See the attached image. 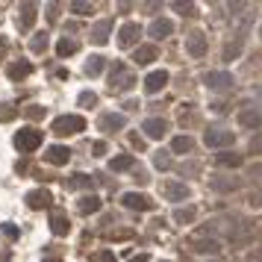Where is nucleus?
Returning a JSON list of instances; mask_svg holds the SVG:
<instances>
[{
  "instance_id": "35",
  "label": "nucleus",
  "mask_w": 262,
  "mask_h": 262,
  "mask_svg": "<svg viewBox=\"0 0 262 262\" xmlns=\"http://www.w3.org/2000/svg\"><path fill=\"white\" fill-rule=\"evenodd\" d=\"M80 103H83V106H94V103H97V97H94V94H80Z\"/></svg>"
},
{
  "instance_id": "22",
  "label": "nucleus",
  "mask_w": 262,
  "mask_h": 262,
  "mask_svg": "<svg viewBox=\"0 0 262 262\" xmlns=\"http://www.w3.org/2000/svg\"><path fill=\"white\" fill-rule=\"evenodd\" d=\"M239 121L245 124V127H259V124H262V115H259V112H250V109H247V112H242V118H239Z\"/></svg>"
},
{
  "instance_id": "31",
  "label": "nucleus",
  "mask_w": 262,
  "mask_h": 262,
  "mask_svg": "<svg viewBox=\"0 0 262 262\" xmlns=\"http://www.w3.org/2000/svg\"><path fill=\"white\" fill-rule=\"evenodd\" d=\"M68 186H71V189H83V186H88V177L77 174V177H74V180H68Z\"/></svg>"
},
{
  "instance_id": "13",
  "label": "nucleus",
  "mask_w": 262,
  "mask_h": 262,
  "mask_svg": "<svg viewBox=\"0 0 262 262\" xmlns=\"http://www.w3.org/2000/svg\"><path fill=\"white\" fill-rule=\"evenodd\" d=\"M165 83H168V74H165V71H153V74L147 77V83H144V88H147V91L153 94V91H159V88L165 86Z\"/></svg>"
},
{
  "instance_id": "1",
  "label": "nucleus",
  "mask_w": 262,
  "mask_h": 262,
  "mask_svg": "<svg viewBox=\"0 0 262 262\" xmlns=\"http://www.w3.org/2000/svg\"><path fill=\"white\" fill-rule=\"evenodd\" d=\"M133 83H136L133 71L127 68V65H121V62H115L112 71H109V88L112 91H124V88H130Z\"/></svg>"
},
{
  "instance_id": "15",
  "label": "nucleus",
  "mask_w": 262,
  "mask_h": 262,
  "mask_svg": "<svg viewBox=\"0 0 262 262\" xmlns=\"http://www.w3.org/2000/svg\"><path fill=\"white\" fill-rule=\"evenodd\" d=\"M192 245L200 253H218V242H212V239H192Z\"/></svg>"
},
{
  "instance_id": "38",
  "label": "nucleus",
  "mask_w": 262,
  "mask_h": 262,
  "mask_svg": "<svg viewBox=\"0 0 262 262\" xmlns=\"http://www.w3.org/2000/svg\"><path fill=\"white\" fill-rule=\"evenodd\" d=\"M97 262H115V256L109 250H103V253H97Z\"/></svg>"
},
{
  "instance_id": "10",
  "label": "nucleus",
  "mask_w": 262,
  "mask_h": 262,
  "mask_svg": "<svg viewBox=\"0 0 262 262\" xmlns=\"http://www.w3.org/2000/svg\"><path fill=\"white\" fill-rule=\"evenodd\" d=\"M50 194L47 192H41V189H38V192H30L27 194V203H30V206H33V209H44V206H50Z\"/></svg>"
},
{
  "instance_id": "21",
  "label": "nucleus",
  "mask_w": 262,
  "mask_h": 262,
  "mask_svg": "<svg viewBox=\"0 0 262 262\" xmlns=\"http://www.w3.org/2000/svg\"><path fill=\"white\" fill-rule=\"evenodd\" d=\"M30 62H15V65H9V77H12V80H21V77H27V74H30Z\"/></svg>"
},
{
  "instance_id": "4",
  "label": "nucleus",
  "mask_w": 262,
  "mask_h": 262,
  "mask_svg": "<svg viewBox=\"0 0 262 262\" xmlns=\"http://www.w3.org/2000/svg\"><path fill=\"white\" fill-rule=\"evenodd\" d=\"M124 203H127V206H130V209H141V212L153 209V200H150V197H147V194H136V192L124 194Z\"/></svg>"
},
{
  "instance_id": "3",
  "label": "nucleus",
  "mask_w": 262,
  "mask_h": 262,
  "mask_svg": "<svg viewBox=\"0 0 262 262\" xmlns=\"http://www.w3.org/2000/svg\"><path fill=\"white\" fill-rule=\"evenodd\" d=\"M41 144V130H33V127H27V130H18L15 136V147L18 150H24V153H30Z\"/></svg>"
},
{
  "instance_id": "5",
  "label": "nucleus",
  "mask_w": 262,
  "mask_h": 262,
  "mask_svg": "<svg viewBox=\"0 0 262 262\" xmlns=\"http://www.w3.org/2000/svg\"><path fill=\"white\" fill-rule=\"evenodd\" d=\"M139 35H141V27H139V24H124V27H121V35H118V44H121V47H130V44H133Z\"/></svg>"
},
{
  "instance_id": "8",
  "label": "nucleus",
  "mask_w": 262,
  "mask_h": 262,
  "mask_svg": "<svg viewBox=\"0 0 262 262\" xmlns=\"http://www.w3.org/2000/svg\"><path fill=\"white\" fill-rule=\"evenodd\" d=\"M162 194L171 200H183V197H189V189L183 183H162Z\"/></svg>"
},
{
  "instance_id": "24",
  "label": "nucleus",
  "mask_w": 262,
  "mask_h": 262,
  "mask_svg": "<svg viewBox=\"0 0 262 262\" xmlns=\"http://www.w3.org/2000/svg\"><path fill=\"white\" fill-rule=\"evenodd\" d=\"M218 162H221V165H233V168H236V165H242V156H239V153H221Z\"/></svg>"
},
{
  "instance_id": "20",
  "label": "nucleus",
  "mask_w": 262,
  "mask_h": 262,
  "mask_svg": "<svg viewBox=\"0 0 262 262\" xmlns=\"http://www.w3.org/2000/svg\"><path fill=\"white\" fill-rule=\"evenodd\" d=\"M100 209V200H97V197H94V194H86V197H83V200H80V212H97Z\"/></svg>"
},
{
  "instance_id": "11",
  "label": "nucleus",
  "mask_w": 262,
  "mask_h": 262,
  "mask_svg": "<svg viewBox=\"0 0 262 262\" xmlns=\"http://www.w3.org/2000/svg\"><path fill=\"white\" fill-rule=\"evenodd\" d=\"M165 130H168V127H165L162 118H150V121H144V133H147L150 139H162V136H165Z\"/></svg>"
},
{
  "instance_id": "12",
  "label": "nucleus",
  "mask_w": 262,
  "mask_h": 262,
  "mask_svg": "<svg viewBox=\"0 0 262 262\" xmlns=\"http://www.w3.org/2000/svg\"><path fill=\"white\" fill-rule=\"evenodd\" d=\"M230 141H233V133H230V130H209V133H206V144H212V147H215V144H230Z\"/></svg>"
},
{
  "instance_id": "7",
  "label": "nucleus",
  "mask_w": 262,
  "mask_h": 262,
  "mask_svg": "<svg viewBox=\"0 0 262 262\" xmlns=\"http://www.w3.org/2000/svg\"><path fill=\"white\" fill-rule=\"evenodd\" d=\"M50 230L56 233V236H65V233L71 230L68 215H65V212H53V215H50Z\"/></svg>"
},
{
  "instance_id": "23",
  "label": "nucleus",
  "mask_w": 262,
  "mask_h": 262,
  "mask_svg": "<svg viewBox=\"0 0 262 262\" xmlns=\"http://www.w3.org/2000/svg\"><path fill=\"white\" fill-rule=\"evenodd\" d=\"M56 50H59V56H71V53L77 50V41H71V38H68V41H65V38H62Z\"/></svg>"
},
{
  "instance_id": "2",
  "label": "nucleus",
  "mask_w": 262,
  "mask_h": 262,
  "mask_svg": "<svg viewBox=\"0 0 262 262\" xmlns=\"http://www.w3.org/2000/svg\"><path fill=\"white\" fill-rule=\"evenodd\" d=\"M83 127H86V121L80 115H62V118L53 121V133L56 136H71V133H80Z\"/></svg>"
},
{
  "instance_id": "28",
  "label": "nucleus",
  "mask_w": 262,
  "mask_h": 262,
  "mask_svg": "<svg viewBox=\"0 0 262 262\" xmlns=\"http://www.w3.org/2000/svg\"><path fill=\"white\" fill-rule=\"evenodd\" d=\"M194 218V209L192 206H186V209H177V221H180V224H183V221H192Z\"/></svg>"
},
{
  "instance_id": "17",
  "label": "nucleus",
  "mask_w": 262,
  "mask_h": 262,
  "mask_svg": "<svg viewBox=\"0 0 262 262\" xmlns=\"http://www.w3.org/2000/svg\"><path fill=\"white\" fill-rule=\"evenodd\" d=\"M171 30H174V27H171V21H165V18H162V21H156V24L150 27V33H153V38H165V35L171 33Z\"/></svg>"
},
{
  "instance_id": "6",
  "label": "nucleus",
  "mask_w": 262,
  "mask_h": 262,
  "mask_svg": "<svg viewBox=\"0 0 262 262\" xmlns=\"http://www.w3.org/2000/svg\"><path fill=\"white\" fill-rule=\"evenodd\" d=\"M44 159H47L50 165H65V162L71 159V150L68 147H62V144H56V147H50V150L44 153Z\"/></svg>"
},
{
  "instance_id": "30",
  "label": "nucleus",
  "mask_w": 262,
  "mask_h": 262,
  "mask_svg": "<svg viewBox=\"0 0 262 262\" xmlns=\"http://www.w3.org/2000/svg\"><path fill=\"white\" fill-rule=\"evenodd\" d=\"M33 18H35V9H33V6H24V18H21V24H24V27H30V24H33Z\"/></svg>"
},
{
  "instance_id": "27",
  "label": "nucleus",
  "mask_w": 262,
  "mask_h": 262,
  "mask_svg": "<svg viewBox=\"0 0 262 262\" xmlns=\"http://www.w3.org/2000/svg\"><path fill=\"white\" fill-rule=\"evenodd\" d=\"M133 165V156H118V159H112V168L115 171H124V168H130Z\"/></svg>"
},
{
  "instance_id": "14",
  "label": "nucleus",
  "mask_w": 262,
  "mask_h": 262,
  "mask_svg": "<svg viewBox=\"0 0 262 262\" xmlns=\"http://www.w3.org/2000/svg\"><path fill=\"white\" fill-rule=\"evenodd\" d=\"M109 30H112V21H100V24L91 30V41H94V44H103V41H106V33H109Z\"/></svg>"
},
{
  "instance_id": "25",
  "label": "nucleus",
  "mask_w": 262,
  "mask_h": 262,
  "mask_svg": "<svg viewBox=\"0 0 262 262\" xmlns=\"http://www.w3.org/2000/svg\"><path fill=\"white\" fill-rule=\"evenodd\" d=\"M174 150L180 153V150H192V139L189 136H177L174 139Z\"/></svg>"
},
{
  "instance_id": "33",
  "label": "nucleus",
  "mask_w": 262,
  "mask_h": 262,
  "mask_svg": "<svg viewBox=\"0 0 262 262\" xmlns=\"http://www.w3.org/2000/svg\"><path fill=\"white\" fill-rule=\"evenodd\" d=\"M44 47H47V35L41 33V35H38V38L33 41V50H44Z\"/></svg>"
},
{
  "instance_id": "9",
  "label": "nucleus",
  "mask_w": 262,
  "mask_h": 262,
  "mask_svg": "<svg viewBox=\"0 0 262 262\" xmlns=\"http://www.w3.org/2000/svg\"><path fill=\"white\" fill-rule=\"evenodd\" d=\"M186 44H189V53H192V56H203V53H206V35H203V33H192Z\"/></svg>"
},
{
  "instance_id": "32",
  "label": "nucleus",
  "mask_w": 262,
  "mask_h": 262,
  "mask_svg": "<svg viewBox=\"0 0 262 262\" xmlns=\"http://www.w3.org/2000/svg\"><path fill=\"white\" fill-rule=\"evenodd\" d=\"M18 109L15 106H6V109H0V121H9V118H15Z\"/></svg>"
},
{
  "instance_id": "16",
  "label": "nucleus",
  "mask_w": 262,
  "mask_h": 262,
  "mask_svg": "<svg viewBox=\"0 0 262 262\" xmlns=\"http://www.w3.org/2000/svg\"><path fill=\"white\" fill-rule=\"evenodd\" d=\"M121 124H124L121 115H103V118H100V127H103L106 133H115V130H118Z\"/></svg>"
},
{
  "instance_id": "29",
  "label": "nucleus",
  "mask_w": 262,
  "mask_h": 262,
  "mask_svg": "<svg viewBox=\"0 0 262 262\" xmlns=\"http://www.w3.org/2000/svg\"><path fill=\"white\" fill-rule=\"evenodd\" d=\"M212 186H215V189H221V192H224V189H236V186H239V183H236V180H212Z\"/></svg>"
},
{
  "instance_id": "18",
  "label": "nucleus",
  "mask_w": 262,
  "mask_h": 262,
  "mask_svg": "<svg viewBox=\"0 0 262 262\" xmlns=\"http://www.w3.org/2000/svg\"><path fill=\"white\" fill-rule=\"evenodd\" d=\"M206 83H209L212 88H224V86L233 83V77H230V74H209V77H206Z\"/></svg>"
},
{
  "instance_id": "26",
  "label": "nucleus",
  "mask_w": 262,
  "mask_h": 262,
  "mask_svg": "<svg viewBox=\"0 0 262 262\" xmlns=\"http://www.w3.org/2000/svg\"><path fill=\"white\" fill-rule=\"evenodd\" d=\"M100 68H103V56H94L86 65V74H100Z\"/></svg>"
},
{
  "instance_id": "19",
  "label": "nucleus",
  "mask_w": 262,
  "mask_h": 262,
  "mask_svg": "<svg viewBox=\"0 0 262 262\" xmlns=\"http://www.w3.org/2000/svg\"><path fill=\"white\" fill-rule=\"evenodd\" d=\"M153 56H156V47H139L133 59H136V65H147V62H150Z\"/></svg>"
},
{
  "instance_id": "34",
  "label": "nucleus",
  "mask_w": 262,
  "mask_h": 262,
  "mask_svg": "<svg viewBox=\"0 0 262 262\" xmlns=\"http://www.w3.org/2000/svg\"><path fill=\"white\" fill-rule=\"evenodd\" d=\"M27 115H30V118H41V115H44V106H30Z\"/></svg>"
},
{
  "instance_id": "39",
  "label": "nucleus",
  "mask_w": 262,
  "mask_h": 262,
  "mask_svg": "<svg viewBox=\"0 0 262 262\" xmlns=\"http://www.w3.org/2000/svg\"><path fill=\"white\" fill-rule=\"evenodd\" d=\"M133 262H147V256H139V259H133Z\"/></svg>"
},
{
  "instance_id": "37",
  "label": "nucleus",
  "mask_w": 262,
  "mask_h": 262,
  "mask_svg": "<svg viewBox=\"0 0 262 262\" xmlns=\"http://www.w3.org/2000/svg\"><path fill=\"white\" fill-rule=\"evenodd\" d=\"M74 9H77L80 15H88V12H91V6H86V3H74Z\"/></svg>"
},
{
  "instance_id": "40",
  "label": "nucleus",
  "mask_w": 262,
  "mask_h": 262,
  "mask_svg": "<svg viewBox=\"0 0 262 262\" xmlns=\"http://www.w3.org/2000/svg\"><path fill=\"white\" fill-rule=\"evenodd\" d=\"M47 262H62V259H47Z\"/></svg>"
},
{
  "instance_id": "36",
  "label": "nucleus",
  "mask_w": 262,
  "mask_h": 262,
  "mask_svg": "<svg viewBox=\"0 0 262 262\" xmlns=\"http://www.w3.org/2000/svg\"><path fill=\"white\" fill-rule=\"evenodd\" d=\"M250 150H253V153H262V136L250 141Z\"/></svg>"
}]
</instances>
